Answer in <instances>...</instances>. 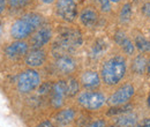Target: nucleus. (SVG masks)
I'll return each mask as SVG.
<instances>
[{
    "label": "nucleus",
    "instance_id": "obj_2",
    "mask_svg": "<svg viewBox=\"0 0 150 127\" xmlns=\"http://www.w3.org/2000/svg\"><path fill=\"white\" fill-rule=\"evenodd\" d=\"M125 73H126V60L122 57L117 55L108 59L103 64L100 76L105 84L114 86L124 77Z\"/></svg>",
    "mask_w": 150,
    "mask_h": 127
},
{
    "label": "nucleus",
    "instance_id": "obj_27",
    "mask_svg": "<svg viewBox=\"0 0 150 127\" xmlns=\"http://www.w3.org/2000/svg\"><path fill=\"white\" fill-rule=\"evenodd\" d=\"M142 127H150V118H147L143 120L142 123Z\"/></svg>",
    "mask_w": 150,
    "mask_h": 127
},
{
    "label": "nucleus",
    "instance_id": "obj_30",
    "mask_svg": "<svg viewBox=\"0 0 150 127\" xmlns=\"http://www.w3.org/2000/svg\"><path fill=\"white\" fill-rule=\"evenodd\" d=\"M1 35H2V27H1V24H0V38H1Z\"/></svg>",
    "mask_w": 150,
    "mask_h": 127
},
{
    "label": "nucleus",
    "instance_id": "obj_34",
    "mask_svg": "<svg viewBox=\"0 0 150 127\" xmlns=\"http://www.w3.org/2000/svg\"><path fill=\"white\" fill-rule=\"evenodd\" d=\"M131 127H139L137 125H134V126H131Z\"/></svg>",
    "mask_w": 150,
    "mask_h": 127
},
{
    "label": "nucleus",
    "instance_id": "obj_29",
    "mask_svg": "<svg viewBox=\"0 0 150 127\" xmlns=\"http://www.w3.org/2000/svg\"><path fill=\"white\" fill-rule=\"evenodd\" d=\"M148 74L150 75V60H149V62H148Z\"/></svg>",
    "mask_w": 150,
    "mask_h": 127
},
{
    "label": "nucleus",
    "instance_id": "obj_15",
    "mask_svg": "<svg viewBox=\"0 0 150 127\" xmlns=\"http://www.w3.org/2000/svg\"><path fill=\"white\" fill-rule=\"evenodd\" d=\"M115 42L122 48V50L127 55H133V52H134V45H133V43L124 34H121V33L117 34L115 35Z\"/></svg>",
    "mask_w": 150,
    "mask_h": 127
},
{
    "label": "nucleus",
    "instance_id": "obj_19",
    "mask_svg": "<svg viewBox=\"0 0 150 127\" xmlns=\"http://www.w3.org/2000/svg\"><path fill=\"white\" fill-rule=\"evenodd\" d=\"M135 45L136 48L142 51V52H149L150 51V42L148 39H146L144 37L137 36L135 39Z\"/></svg>",
    "mask_w": 150,
    "mask_h": 127
},
{
    "label": "nucleus",
    "instance_id": "obj_32",
    "mask_svg": "<svg viewBox=\"0 0 150 127\" xmlns=\"http://www.w3.org/2000/svg\"><path fill=\"white\" fill-rule=\"evenodd\" d=\"M110 1H112V2H118L119 0H110Z\"/></svg>",
    "mask_w": 150,
    "mask_h": 127
},
{
    "label": "nucleus",
    "instance_id": "obj_22",
    "mask_svg": "<svg viewBox=\"0 0 150 127\" xmlns=\"http://www.w3.org/2000/svg\"><path fill=\"white\" fill-rule=\"evenodd\" d=\"M97 2H98L99 7H100V9L103 12H109L110 11V8H111L110 0H97Z\"/></svg>",
    "mask_w": 150,
    "mask_h": 127
},
{
    "label": "nucleus",
    "instance_id": "obj_23",
    "mask_svg": "<svg viewBox=\"0 0 150 127\" xmlns=\"http://www.w3.org/2000/svg\"><path fill=\"white\" fill-rule=\"evenodd\" d=\"M105 120H103V119H97V120H95V121H91L90 124H88L86 127H105Z\"/></svg>",
    "mask_w": 150,
    "mask_h": 127
},
{
    "label": "nucleus",
    "instance_id": "obj_9",
    "mask_svg": "<svg viewBox=\"0 0 150 127\" xmlns=\"http://www.w3.org/2000/svg\"><path fill=\"white\" fill-rule=\"evenodd\" d=\"M66 82L65 81H58L52 86L51 90V103L52 105L59 109L64 104V99L66 97Z\"/></svg>",
    "mask_w": 150,
    "mask_h": 127
},
{
    "label": "nucleus",
    "instance_id": "obj_4",
    "mask_svg": "<svg viewBox=\"0 0 150 127\" xmlns=\"http://www.w3.org/2000/svg\"><path fill=\"white\" fill-rule=\"evenodd\" d=\"M105 96L98 91H82L77 96V103L87 110L99 109L105 104Z\"/></svg>",
    "mask_w": 150,
    "mask_h": 127
},
{
    "label": "nucleus",
    "instance_id": "obj_14",
    "mask_svg": "<svg viewBox=\"0 0 150 127\" xmlns=\"http://www.w3.org/2000/svg\"><path fill=\"white\" fill-rule=\"evenodd\" d=\"M80 20H81V22L84 27L93 28L98 23V14L95 9L90 8V7H87L81 12Z\"/></svg>",
    "mask_w": 150,
    "mask_h": 127
},
{
    "label": "nucleus",
    "instance_id": "obj_11",
    "mask_svg": "<svg viewBox=\"0 0 150 127\" xmlns=\"http://www.w3.org/2000/svg\"><path fill=\"white\" fill-rule=\"evenodd\" d=\"M81 84L89 90L98 88L100 84V77L98 73L95 71H86L81 75Z\"/></svg>",
    "mask_w": 150,
    "mask_h": 127
},
{
    "label": "nucleus",
    "instance_id": "obj_25",
    "mask_svg": "<svg viewBox=\"0 0 150 127\" xmlns=\"http://www.w3.org/2000/svg\"><path fill=\"white\" fill-rule=\"evenodd\" d=\"M7 7V0H0V15L6 11Z\"/></svg>",
    "mask_w": 150,
    "mask_h": 127
},
{
    "label": "nucleus",
    "instance_id": "obj_21",
    "mask_svg": "<svg viewBox=\"0 0 150 127\" xmlns=\"http://www.w3.org/2000/svg\"><path fill=\"white\" fill-rule=\"evenodd\" d=\"M120 18H121V21H122V22H126V21L129 20V18H131V6H129V5H125V6L122 7Z\"/></svg>",
    "mask_w": 150,
    "mask_h": 127
},
{
    "label": "nucleus",
    "instance_id": "obj_20",
    "mask_svg": "<svg viewBox=\"0 0 150 127\" xmlns=\"http://www.w3.org/2000/svg\"><path fill=\"white\" fill-rule=\"evenodd\" d=\"M27 4V0H7V6L12 9H21Z\"/></svg>",
    "mask_w": 150,
    "mask_h": 127
},
{
    "label": "nucleus",
    "instance_id": "obj_7",
    "mask_svg": "<svg viewBox=\"0 0 150 127\" xmlns=\"http://www.w3.org/2000/svg\"><path fill=\"white\" fill-rule=\"evenodd\" d=\"M29 52V44L24 40H14L5 48V55L9 59H20Z\"/></svg>",
    "mask_w": 150,
    "mask_h": 127
},
{
    "label": "nucleus",
    "instance_id": "obj_1",
    "mask_svg": "<svg viewBox=\"0 0 150 127\" xmlns=\"http://www.w3.org/2000/svg\"><path fill=\"white\" fill-rule=\"evenodd\" d=\"M43 18L39 14L29 13L16 20L11 27V36L15 40H23L30 37L42 26Z\"/></svg>",
    "mask_w": 150,
    "mask_h": 127
},
{
    "label": "nucleus",
    "instance_id": "obj_8",
    "mask_svg": "<svg viewBox=\"0 0 150 127\" xmlns=\"http://www.w3.org/2000/svg\"><path fill=\"white\" fill-rule=\"evenodd\" d=\"M52 38V30L49 27H43L37 29L30 38V45L33 49H42Z\"/></svg>",
    "mask_w": 150,
    "mask_h": 127
},
{
    "label": "nucleus",
    "instance_id": "obj_18",
    "mask_svg": "<svg viewBox=\"0 0 150 127\" xmlns=\"http://www.w3.org/2000/svg\"><path fill=\"white\" fill-rule=\"evenodd\" d=\"M146 66H147V60L143 55H139L135 58L134 62H133V70L139 74H142L146 70Z\"/></svg>",
    "mask_w": 150,
    "mask_h": 127
},
{
    "label": "nucleus",
    "instance_id": "obj_16",
    "mask_svg": "<svg viewBox=\"0 0 150 127\" xmlns=\"http://www.w3.org/2000/svg\"><path fill=\"white\" fill-rule=\"evenodd\" d=\"M136 124V116L133 113H125L117 119V125L119 127H131Z\"/></svg>",
    "mask_w": 150,
    "mask_h": 127
},
{
    "label": "nucleus",
    "instance_id": "obj_10",
    "mask_svg": "<svg viewBox=\"0 0 150 127\" xmlns=\"http://www.w3.org/2000/svg\"><path fill=\"white\" fill-rule=\"evenodd\" d=\"M45 60H46V53L43 49H33L25 55V64L31 68L44 65Z\"/></svg>",
    "mask_w": 150,
    "mask_h": 127
},
{
    "label": "nucleus",
    "instance_id": "obj_3",
    "mask_svg": "<svg viewBox=\"0 0 150 127\" xmlns=\"http://www.w3.org/2000/svg\"><path fill=\"white\" fill-rule=\"evenodd\" d=\"M40 84V76L37 71L30 68L20 73L18 77V89L22 94H29Z\"/></svg>",
    "mask_w": 150,
    "mask_h": 127
},
{
    "label": "nucleus",
    "instance_id": "obj_33",
    "mask_svg": "<svg viewBox=\"0 0 150 127\" xmlns=\"http://www.w3.org/2000/svg\"><path fill=\"white\" fill-rule=\"evenodd\" d=\"M108 127H119V126H114V125H112V126H108Z\"/></svg>",
    "mask_w": 150,
    "mask_h": 127
},
{
    "label": "nucleus",
    "instance_id": "obj_17",
    "mask_svg": "<svg viewBox=\"0 0 150 127\" xmlns=\"http://www.w3.org/2000/svg\"><path fill=\"white\" fill-rule=\"evenodd\" d=\"M80 90V83L75 79H69L66 81V95L68 97H73L79 94Z\"/></svg>",
    "mask_w": 150,
    "mask_h": 127
},
{
    "label": "nucleus",
    "instance_id": "obj_13",
    "mask_svg": "<svg viewBox=\"0 0 150 127\" xmlns=\"http://www.w3.org/2000/svg\"><path fill=\"white\" fill-rule=\"evenodd\" d=\"M57 70L59 72H61L62 74H71L72 72H74L76 64H75L74 59L69 55H61L57 59L56 61Z\"/></svg>",
    "mask_w": 150,
    "mask_h": 127
},
{
    "label": "nucleus",
    "instance_id": "obj_6",
    "mask_svg": "<svg viewBox=\"0 0 150 127\" xmlns=\"http://www.w3.org/2000/svg\"><path fill=\"white\" fill-rule=\"evenodd\" d=\"M134 94V88L129 83L124 84L122 87H120L117 91H114L109 98V103L111 105H122L126 102H128L131 99V97Z\"/></svg>",
    "mask_w": 150,
    "mask_h": 127
},
{
    "label": "nucleus",
    "instance_id": "obj_26",
    "mask_svg": "<svg viewBox=\"0 0 150 127\" xmlns=\"http://www.w3.org/2000/svg\"><path fill=\"white\" fill-rule=\"evenodd\" d=\"M143 13L147 14V15H150V4H147V5L143 7Z\"/></svg>",
    "mask_w": 150,
    "mask_h": 127
},
{
    "label": "nucleus",
    "instance_id": "obj_24",
    "mask_svg": "<svg viewBox=\"0 0 150 127\" xmlns=\"http://www.w3.org/2000/svg\"><path fill=\"white\" fill-rule=\"evenodd\" d=\"M37 127H56L51 120H43L37 125Z\"/></svg>",
    "mask_w": 150,
    "mask_h": 127
},
{
    "label": "nucleus",
    "instance_id": "obj_28",
    "mask_svg": "<svg viewBox=\"0 0 150 127\" xmlns=\"http://www.w3.org/2000/svg\"><path fill=\"white\" fill-rule=\"evenodd\" d=\"M56 0H42V2H44V4H46V5H50V4H52V2H54Z\"/></svg>",
    "mask_w": 150,
    "mask_h": 127
},
{
    "label": "nucleus",
    "instance_id": "obj_31",
    "mask_svg": "<svg viewBox=\"0 0 150 127\" xmlns=\"http://www.w3.org/2000/svg\"><path fill=\"white\" fill-rule=\"evenodd\" d=\"M148 105L150 106V94H149V97H148Z\"/></svg>",
    "mask_w": 150,
    "mask_h": 127
},
{
    "label": "nucleus",
    "instance_id": "obj_5",
    "mask_svg": "<svg viewBox=\"0 0 150 127\" xmlns=\"http://www.w3.org/2000/svg\"><path fill=\"white\" fill-rule=\"evenodd\" d=\"M57 15L67 22H73L77 16V6L74 0H57Z\"/></svg>",
    "mask_w": 150,
    "mask_h": 127
},
{
    "label": "nucleus",
    "instance_id": "obj_12",
    "mask_svg": "<svg viewBox=\"0 0 150 127\" xmlns=\"http://www.w3.org/2000/svg\"><path fill=\"white\" fill-rule=\"evenodd\" d=\"M75 110L72 108H67L59 111L54 117V121L59 127H66L71 125L75 120Z\"/></svg>",
    "mask_w": 150,
    "mask_h": 127
}]
</instances>
